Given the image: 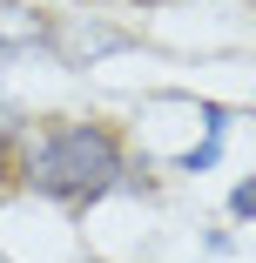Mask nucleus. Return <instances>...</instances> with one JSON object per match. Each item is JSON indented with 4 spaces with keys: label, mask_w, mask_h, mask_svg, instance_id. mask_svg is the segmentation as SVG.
Instances as JSON below:
<instances>
[{
    "label": "nucleus",
    "mask_w": 256,
    "mask_h": 263,
    "mask_svg": "<svg viewBox=\"0 0 256 263\" xmlns=\"http://www.w3.org/2000/svg\"><path fill=\"white\" fill-rule=\"evenodd\" d=\"M27 189L34 196H61V202H88L101 189L122 182V148L108 128H88V122H68V128H41L27 142V162H21Z\"/></svg>",
    "instance_id": "obj_1"
},
{
    "label": "nucleus",
    "mask_w": 256,
    "mask_h": 263,
    "mask_svg": "<svg viewBox=\"0 0 256 263\" xmlns=\"http://www.w3.org/2000/svg\"><path fill=\"white\" fill-rule=\"evenodd\" d=\"M47 41V21H34L21 0H0V54L7 47H41Z\"/></svg>",
    "instance_id": "obj_2"
},
{
    "label": "nucleus",
    "mask_w": 256,
    "mask_h": 263,
    "mask_svg": "<svg viewBox=\"0 0 256 263\" xmlns=\"http://www.w3.org/2000/svg\"><path fill=\"white\" fill-rule=\"evenodd\" d=\"M229 209H236V216H256V182H243V189H236V202H229Z\"/></svg>",
    "instance_id": "obj_3"
},
{
    "label": "nucleus",
    "mask_w": 256,
    "mask_h": 263,
    "mask_svg": "<svg viewBox=\"0 0 256 263\" xmlns=\"http://www.w3.org/2000/svg\"><path fill=\"white\" fill-rule=\"evenodd\" d=\"M0 182H7V148H0Z\"/></svg>",
    "instance_id": "obj_4"
},
{
    "label": "nucleus",
    "mask_w": 256,
    "mask_h": 263,
    "mask_svg": "<svg viewBox=\"0 0 256 263\" xmlns=\"http://www.w3.org/2000/svg\"><path fill=\"white\" fill-rule=\"evenodd\" d=\"M0 61H7V54H0Z\"/></svg>",
    "instance_id": "obj_5"
}]
</instances>
